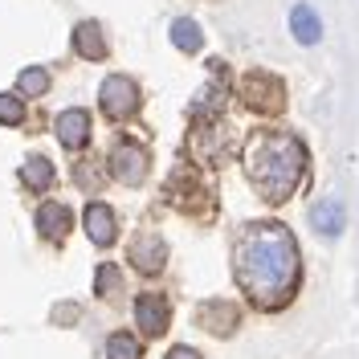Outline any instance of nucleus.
<instances>
[{"mask_svg": "<svg viewBox=\"0 0 359 359\" xmlns=\"http://www.w3.org/2000/svg\"><path fill=\"white\" fill-rule=\"evenodd\" d=\"M94 294H98V298L123 294V273H118V266H111V262L98 266V273H94Z\"/></svg>", "mask_w": 359, "mask_h": 359, "instance_id": "nucleus-19", "label": "nucleus"}, {"mask_svg": "<svg viewBox=\"0 0 359 359\" xmlns=\"http://www.w3.org/2000/svg\"><path fill=\"white\" fill-rule=\"evenodd\" d=\"M204 331H212V335H233L237 331V323H241V311L233 306V302H221V298H212V302H204L201 311H196Z\"/></svg>", "mask_w": 359, "mask_h": 359, "instance_id": "nucleus-10", "label": "nucleus"}, {"mask_svg": "<svg viewBox=\"0 0 359 359\" xmlns=\"http://www.w3.org/2000/svg\"><path fill=\"white\" fill-rule=\"evenodd\" d=\"M107 359H143V343L131 331H114L107 339Z\"/></svg>", "mask_w": 359, "mask_h": 359, "instance_id": "nucleus-18", "label": "nucleus"}, {"mask_svg": "<svg viewBox=\"0 0 359 359\" xmlns=\"http://www.w3.org/2000/svg\"><path fill=\"white\" fill-rule=\"evenodd\" d=\"M25 118V102L17 98V94H0V123L4 127H17Z\"/></svg>", "mask_w": 359, "mask_h": 359, "instance_id": "nucleus-21", "label": "nucleus"}, {"mask_svg": "<svg viewBox=\"0 0 359 359\" xmlns=\"http://www.w3.org/2000/svg\"><path fill=\"white\" fill-rule=\"evenodd\" d=\"M139 102H143V94H139V82L127 78V74H111L102 86H98V107L107 118L114 123H123V118H131L139 111Z\"/></svg>", "mask_w": 359, "mask_h": 359, "instance_id": "nucleus-3", "label": "nucleus"}, {"mask_svg": "<svg viewBox=\"0 0 359 359\" xmlns=\"http://www.w3.org/2000/svg\"><path fill=\"white\" fill-rule=\"evenodd\" d=\"M163 359H201V351H192V347H184V343H180V347H172Z\"/></svg>", "mask_w": 359, "mask_h": 359, "instance_id": "nucleus-23", "label": "nucleus"}, {"mask_svg": "<svg viewBox=\"0 0 359 359\" xmlns=\"http://www.w3.org/2000/svg\"><path fill=\"white\" fill-rule=\"evenodd\" d=\"M17 90H21L25 98H41L45 90H49V74H45L41 66L21 69V78H17Z\"/></svg>", "mask_w": 359, "mask_h": 359, "instance_id": "nucleus-20", "label": "nucleus"}, {"mask_svg": "<svg viewBox=\"0 0 359 359\" xmlns=\"http://www.w3.org/2000/svg\"><path fill=\"white\" fill-rule=\"evenodd\" d=\"M311 224H314V233H323V237H339V233H343V224H347L343 201H335V196H323V201L311 208Z\"/></svg>", "mask_w": 359, "mask_h": 359, "instance_id": "nucleus-13", "label": "nucleus"}, {"mask_svg": "<svg viewBox=\"0 0 359 359\" xmlns=\"http://www.w3.org/2000/svg\"><path fill=\"white\" fill-rule=\"evenodd\" d=\"M163 262H168V245H163V237L159 233H139L131 241V266L139 269V273H159L163 269Z\"/></svg>", "mask_w": 359, "mask_h": 359, "instance_id": "nucleus-8", "label": "nucleus"}, {"mask_svg": "<svg viewBox=\"0 0 359 359\" xmlns=\"http://www.w3.org/2000/svg\"><path fill=\"white\" fill-rule=\"evenodd\" d=\"M37 229H41L45 241H62L69 229H74V212L57 201H45L41 208H37Z\"/></svg>", "mask_w": 359, "mask_h": 359, "instance_id": "nucleus-12", "label": "nucleus"}, {"mask_svg": "<svg viewBox=\"0 0 359 359\" xmlns=\"http://www.w3.org/2000/svg\"><path fill=\"white\" fill-rule=\"evenodd\" d=\"M290 33L298 45H318V37H323V21H318V13H314L311 4H294L290 8Z\"/></svg>", "mask_w": 359, "mask_h": 359, "instance_id": "nucleus-15", "label": "nucleus"}, {"mask_svg": "<svg viewBox=\"0 0 359 359\" xmlns=\"http://www.w3.org/2000/svg\"><path fill=\"white\" fill-rule=\"evenodd\" d=\"M168 201L176 204V208H184V212H201V204H196V201L212 204V201H208V192L196 184V176H192L188 168H180L176 176L168 180Z\"/></svg>", "mask_w": 359, "mask_h": 359, "instance_id": "nucleus-9", "label": "nucleus"}, {"mask_svg": "<svg viewBox=\"0 0 359 359\" xmlns=\"http://www.w3.org/2000/svg\"><path fill=\"white\" fill-rule=\"evenodd\" d=\"M98 168H107V163H102V159H82L78 172H74V180H78L82 188H94V184H98Z\"/></svg>", "mask_w": 359, "mask_h": 359, "instance_id": "nucleus-22", "label": "nucleus"}, {"mask_svg": "<svg viewBox=\"0 0 359 359\" xmlns=\"http://www.w3.org/2000/svg\"><path fill=\"white\" fill-rule=\"evenodd\" d=\"M135 323H139L143 335H151V339L163 335L168 323H172V302H168L163 294H156V290L139 294V298H135Z\"/></svg>", "mask_w": 359, "mask_h": 359, "instance_id": "nucleus-6", "label": "nucleus"}, {"mask_svg": "<svg viewBox=\"0 0 359 359\" xmlns=\"http://www.w3.org/2000/svg\"><path fill=\"white\" fill-rule=\"evenodd\" d=\"M233 278L257 311L290 306L302 286L298 241L278 221H249L233 241Z\"/></svg>", "mask_w": 359, "mask_h": 359, "instance_id": "nucleus-1", "label": "nucleus"}, {"mask_svg": "<svg viewBox=\"0 0 359 359\" xmlns=\"http://www.w3.org/2000/svg\"><path fill=\"white\" fill-rule=\"evenodd\" d=\"M172 45H176L180 53H201V45H204L201 25H196V21H188V17L172 21Z\"/></svg>", "mask_w": 359, "mask_h": 359, "instance_id": "nucleus-17", "label": "nucleus"}, {"mask_svg": "<svg viewBox=\"0 0 359 359\" xmlns=\"http://www.w3.org/2000/svg\"><path fill=\"white\" fill-rule=\"evenodd\" d=\"M21 184L29 188V192H45L49 184H53V163L45 156H29L21 163Z\"/></svg>", "mask_w": 359, "mask_h": 359, "instance_id": "nucleus-16", "label": "nucleus"}, {"mask_svg": "<svg viewBox=\"0 0 359 359\" xmlns=\"http://www.w3.org/2000/svg\"><path fill=\"white\" fill-rule=\"evenodd\" d=\"M74 49H78L86 62H102L107 49H111V45H107V29H102L98 21H82L78 29H74Z\"/></svg>", "mask_w": 359, "mask_h": 359, "instance_id": "nucleus-14", "label": "nucleus"}, {"mask_svg": "<svg viewBox=\"0 0 359 359\" xmlns=\"http://www.w3.org/2000/svg\"><path fill=\"white\" fill-rule=\"evenodd\" d=\"M53 131H57V143H62L66 151H82L90 143V114L82 111V107H69V111L57 114Z\"/></svg>", "mask_w": 359, "mask_h": 359, "instance_id": "nucleus-7", "label": "nucleus"}, {"mask_svg": "<svg viewBox=\"0 0 359 359\" xmlns=\"http://www.w3.org/2000/svg\"><path fill=\"white\" fill-rule=\"evenodd\" d=\"M241 98H245V107H253V111L278 114L286 107V86L273 74H266V69H253V74L241 78Z\"/></svg>", "mask_w": 359, "mask_h": 359, "instance_id": "nucleus-4", "label": "nucleus"}, {"mask_svg": "<svg viewBox=\"0 0 359 359\" xmlns=\"http://www.w3.org/2000/svg\"><path fill=\"white\" fill-rule=\"evenodd\" d=\"M249 184L269 204H286L306 180V147L290 131H253L241 151Z\"/></svg>", "mask_w": 359, "mask_h": 359, "instance_id": "nucleus-2", "label": "nucleus"}, {"mask_svg": "<svg viewBox=\"0 0 359 359\" xmlns=\"http://www.w3.org/2000/svg\"><path fill=\"white\" fill-rule=\"evenodd\" d=\"M147 163H151V156H147L139 143H118L111 151V176L118 180V184L135 188V184L147 180Z\"/></svg>", "mask_w": 359, "mask_h": 359, "instance_id": "nucleus-5", "label": "nucleus"}, {"mask_svg": "<svg viewBox=\"0 0 359 359\" xmlns=\"http://www.w3.org/2000/svg\"><path fill=\"white\" fill-rule=\"evenodd\" d=\"M82 224H86V237L94 241V245H111L114 237H118V221H114V212L102 201L86 204V217H82Z\"/></svg>", "mask_w": 359, "mask_h": 359, "instance_id": "nucleus-11", "label": "nucleus"}]
</instances>
